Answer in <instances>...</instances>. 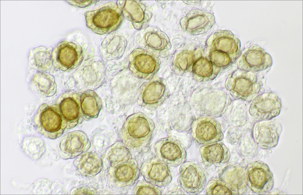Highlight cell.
<instances>
[{"mask_svg": "<svg viewBox=\"0 0 303 195\" xmlns=\"http://www.w3.org/2000/svg\"><path fill=\"white\" fill-rule=\"evenodd\" d=\"M84 16L87 27L100 35L109 34L116 30L124 19L121 10L113 2L103 5L96 10L86 11Z\"/></svg>", "mask_w": 303, "mask_h": 195, "instance_id": "1", "label": "cell"}, {"mask_svg": "<svg viewBox=\"0 0 303 195\" xmlns=\"http://www.w3.org/2000/svg\"><path fill=\"white\" fill-rule=\"evenodd\" d=\"M155 127L153 120L142 112L127 117L122 128L125 143L132 148L144 145L151 139Z\"/></svg>", "mask_w": 303, "mask_h": 195, "instance_id": "2", "label": "cell"}, {"mask_svg": "<svg viewBox=\"0 0 303 195\" xmlns=\"http://www.w3.org/2000/svg\"><path fill=\"white\" fill-rule=\"evenodd\" d=\"M170 95L166 80L153 77L141 86L138 97V104L148 110L159 107Z\"/></svg>", "mask_w": 303, "mask_h": 195, "instance_id": "3", "label": "cell"}, {"mask_svg": "<svg viewBox=\"0 0 303 195\" xmlns=\"http://www.w3.org/2000/svg\"><path fill=\"white\" fill-rule=\"evenodd\" d=\"M160 64L155 55L142 49L136 48L129 55V69L139 78L148 80L153 78L158 71Z\"/></svg>", "mask_w": 303, "mask_h": 195, "instance_id": "4", "label": "cell"}, {"mask_svg": "<svg viewBox=\"0 0 303 195\" xmlns=\"http://www.w3.org/2000/svg\"><path fill=\"white\" fill-rule=\"evenodd\" d=\"M178 182L184 190L190 194H197L204 189L207 177L203 169L192 162L182 163L179 169Z\"/></svg>", "mask_w": 303, "mask_h": 195, "instance_id": "5", "label": "cell"}, {"mask_svg": "<svg viewBox=\"0 0 303 195\" xmlns=\"http://www.w3.org/2000/svg\"><path fill=\"white\" fill-rule=\"evenodd\" d=\"M154 149L158 158L167 164L179 166L186 161V152L183 144L176 139H160L155 143Z\"/></svg>", "mask_w": 303, "mask_h": 195, "instance_id": "6", "label": "cell"}, {"mask_svg": "<svg viewBox=\"0 0 303 195\" xmlns=\"http://www.w3.org/2000/svg\"><path fill=\"white\" fill-rule=\"evenodd\" d=\"M192 136L198 145L218 142L223 138L220 123L214 118L209 117H200L193 122Z\"/></svg>", "mask_w": 303, "mask_h": 195, "instance_id": "7", "label": "cell"}, {"mask_svg": "<svg viewBox=\"0 0 303 195\" xmlns=\"http://www.w3.org/2000/svg\"><path fill=\"white\" fill-rule=\"evenodd\" d=\"M140 171L146 182L159 187L167 186L172 180L167 164L155 157L145 161Z\"/></svg>", "mask_w": 303, "mask_h": 195, "instance_id": "8", "label": "cell"}, {"mask_svg": "<svg viewBox=\"0 0 303 195\" xmlns=\"http://www.w3.org/2000/svg\"><path fill=\"white\" fill-rule=\"evenodd\" d=\"M215 18L211 14L199 9L189 12L180 21L181 27L192 34L199 35L207 32L214 23Z\"/></svg>", "mask_w": 303, "mask_h": 195, "instance_id": "9", "label": "cell"}, {"mask_svg": "<svg viewBox=\"0 0 303 195\" xmlns=\"http://www.w3.org/2000/svg\"><path fill=\"white\" fill-rule=\"evenodd\" d=\"M121 2L122 3H118L117 5L120 8L123 16L132 22L134 27L137 30L146 27L151 18L152 13L144 5L134 1Z\"/></svg>", "mask_w": 303, "mask_h": 195, "instance_id": "10", "label": "cell"}, {"mask_svg": "<svg viewBox=\"0 0 303 195\" xmlns=\"http://www.w3.org/2000/svg\"><path fill=\"white\" fill-rule=\"evenodd\" d=\"M83 59L82 50L78 45L65 42L58 48L57 60L59 68L63 70L76 68L81 63Z\"/></svg>", "mask_w": 303, "mask_h": 195, "instance_id": "11", "label": "cell"}, {"mask_svg": "<svg viewBox=\"0 0 303 195\" xmlns=\"http://www.w3.org/2000/svg\"><path fill=\"white\" fill-rule=\"evenodd\" d=\"M59 108L62 115L70 128L75 126L82 120L80 96L77 93L69 94L60 102Z\"/></svg>", "mask_w": 303, "mask_h": 195, "instance_id": "12", "label": "cell"}, {"mask_svg": "<svg viewBox=\"0 0 303 195\" xmlns=\"http://www.w3.org/2000/svg\"><path fill=\"white\" fill-rule=\"evenodd\" d=\"M200 152L203 162L208 165L225 163L229 161L231 155L229 149L218 142L203 144Z\"/></svg>", "mask_w": 303, "mask_h": 195, "instance_id": "13", "label": "cell"}, {"mask_svg": "<svg viewBox=\"0 0 303 195\" xmlns=\"http://www.w3.org/2000/svg\"><path fill=\"white\" fill-rule=\"evenodd\" d=\"M146 46L159 54L165 53L171 48V44L167 35L158 28L150 29L144 35Z\"/></svg>", "mask_w": 303, "mask_h": 195, "instance_id": "14", "label": "cell"}, {"mask_svg": "<svg viewBox=\"0 0 303 195\" xmlns=\"http://www.w3.org/2000/svg\"><path fill=\"white\" fill-rule=\"evenodd\" d=\"M83 117L86 120L97 118L102 107V101L96 93L91 90L84 91L80 96Z\"/></svg>", "mask_w": 303, "mask_h": 195, "instance_id": "15", "label": "cell"}, {"mask_svg": "<svg viewBox=\"0 0 303 195\" xmlns=\"http://www.w3.org/2000/svg\"><path fill=\"white\" fill-rule=\"evenodd\" d=\"M119 165L115 171L117 179L123 186H131L139 176L140 171L137 161L134 159L132 158Z\"/></svg>", "mask_w": 303, "mask_h": 195, "instance_id": "16", "label": "cell"}, {"mask_svg": "<svg viewBox=\"0 0 303 195\" xmlns=\"http://www.w3.org/2000/svg\"><path fill=\"white\" fill-rule=\"evenodd\" d=\"M234 38L232 34L229 31L217 32L213 36L212 48L213 50L226 53L230 56L237 50L236 44Z\"/></svg>", "mask_w": 303, "mask_h": 195, "instance_id": "17", "label": "cell"}, {"mask_svg": "<svg viewBox=\"0 0 303 195\" xmlns=\"http://www.w3.org/2000/svg\"><path fill=\"white\" fill-rule=\"evenodd\" d=\"M90 143L84 133L81 131H74L69 133L66 137L64 149L72 154L80 152L87 149Z\"/></svg>", "mask_w": 303, "mask_h": 195, "instance_id": "18", "label": "cell"}, {"mask_svg": "<svg viewBox=\"0 0 303 195\" xmlns=\"http://www.w3.org/2000/svg\"><path fill=\"white\" fill-rule=\"evenodd\" d=\"M40 121L45 130L50 132L59 130L64 122L60 114L51 107L47 108L42 112Z\"/></svg>", "mask_w": 303, "mask_h": 195, "instance_id": "19", "label": "cell"}, {"mask_svg": "<svg viewBox=\"0 0 303 195\" xmlns=\"http://www.w3.org/2000/svg\"><path fill=\"white\" fill-rule=\"evenodd\" d=\"M195 56L192 52L184 51L179 53L174 62L173 67L175 71L182 72L187 70L198 58H196Z\"/></svg>", "mask_w": 303, "mask_h": 195, "instance_id": "20", "label": "cell"}, {"mask_svg": "<svg viewBox=\"0 0 303 195\" xmlns=\"http://www.w3.org/2000/svg\"><path fill=\"white\" fill-rule=\"evenodd\" d=\"M213 65L206 58L200 57L192 65V72L197 76L206 78L210 76L213 72Z\"/></svg>", "mask_w": 303, "mask_h": 195, "instance_id": "21", "label": "cell"}, {"mask_svg": "<svg viewBox=\"0 0 303 195\" xmlns=\"http://www.w3.org/2000/svg\"><path fill=\"white\" fill-rule=\"evenodd\" d=\"M206 193L210 195H230L233 193L230 187L220 179H213L208 182Z\"/></svg>", "mask_w": 303, "mask_h": 195, "instance_id": "22", "label": "cell"}, {"mask_svg": "<svg viewBox=\"0 0 303 195\" xmlns=\"http://www.w3.org/2000/svg\"><path fill=\"white\" fill-rule=\"evenodd\" d=\"M209 59L213 65L219 68L227 66L231 61L230 57L227 54L216 50L210 52Z\"/></svg>", "mask_w": 303, "mask_h": 195, "instance_id": "23", "label": "cell"}, {"mask_svg": "<svg viewBox=\"0 0 303 195\" xmlns=\"http://www.w3.org/2000/svg\"><path fill=\"white\" fill-rule=\"evenodd\" d=\"M135 194H161V190L158 187L148 182L140 181L136 184L133 190Z\"/></svg>", "mask_w": 303, "mask_h": 195, "instance_id": "24", "label": "cell"}, {"mask_svg": "<svg viewBox=\"0 0 303 195\" xmlns=\"http://www.w3.org/2000/svg\"><path fill=\"white\" fill-rule=\"evenodd\" d=\"M96 1H70L69 3L71 5L80 7L88 6Z\"/></svg>", "mask_w": 303, "mask_h": 195, "instance_id": "25", "label": "cell"}]
</instances>
